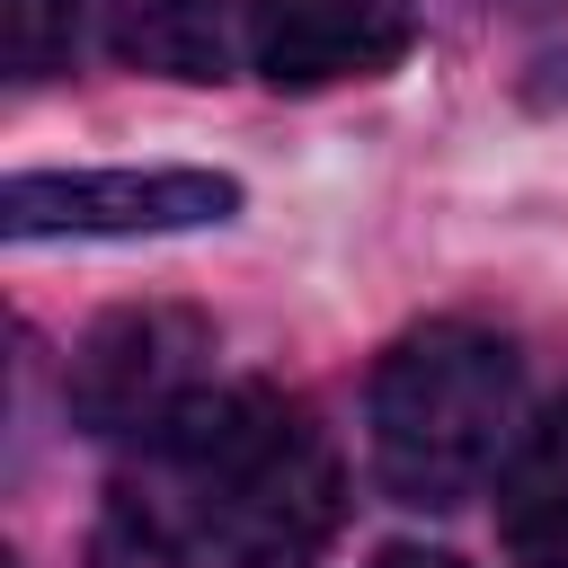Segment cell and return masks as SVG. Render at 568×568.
Wrapping results in <instances>:
<instances>
[{"mask_svg":"<svg viewBox=\"0 0 568 568\" xmlns=\"http://www.w3.org/2000/svg\"><path fill=\"white\" fill-rule=\"evenodd\" d=\"M524 444V364L470 320L408 328L373 373V479L399 506H462Z\"/></svg>","mask_w":568,"mask_h":568,"instance_id":"6da1fadb","label":"cell"},{"mask_svg":"<svg viewBox=\"0 0 568 568\" xmlns=\"http://www.w3.org/2000/svg\"><path fill=\"white\" fill-rule=\"evenodd\" d=\"M204 390H213V328L195 311H178V302L106 311L71 355V417L89 435L160 444Z\"/></svg>","mask_w":568,"mask_h":568,"instance_id":"7a4b0ae2","label":"cell"},{"mask_svg":"<svg viewBox=\"0 0 568 568\" xmlns=\"http://www.w3.org/2000/svg\"><path fill=\"white\" fill-rule=\"evenodd\" d=\"M240 213V178L222 169H36L9 178V240H160Z\"/></svg>","mask_w":568,"mask_h":568,"instance_id":"3957f363","label":"cell"},{"mask_svg":"<svg viewBox=\"0 0 568 568\" xmlns=\"http://www.w3.org/2000/svg\"><path fill=\"white\" fill-rule=\"evenodd\" d=\"M417 0H248V44L275 89L373 80L408 53Z\"/></svg>","mask_w":568,"mask_h":568,"instance_id":"277c9868","label":"cell"},{"mask_svg":"<svg viewBox=\"0 0 568 568\" xmlns=\"http://www.w3.org/2000/svg\"><path fill=\"white\" fill-rule=\"evenodd\" d=\"M497 541L515 568H568V399L524 426L497 470Z\"/></svg>","mask_w":568,"mask_h":568,"instance_id":"5b68a950","label":"cell"},{"mask_svg":"<svg viewBox=\"0 0 568 568\" xmlns=\"http://www.w3.org/2000/svg\"><path fill=\"white\" fill-rule=\"evenodd\" d=\"M115 53L169 80L231 71V9L222 0H115Z\"/></svg>","mask_w":568,"mask_h":568,"instance_id":"8992f818","label":"cell"},{"mask_svg":"<svg viewBox=\"0 0 568 568\" xmlns=\"http://www.w3.org/2000/svg\"><path fill=\"white\" fill-rule=\"evenodd\" d=\"M80 44V0H0V53L18 80H53Z\"/></svg>","mask_w":568,"mask_h":568,"instance_id":"52a82bcc","label":"cell"},{"mask_svg":"<svg viewBox=\"0 0 568 568\" xmlns=\"http://www.w3.org/2000/svg\"><path fill=\"white\" fill-rule=\"evenodd\" d=\"M373 568H462V559H453V550H382Z\"/></svg>","mask_w":568,"mask_h":568,"instance_id":"ba28073f","label":"cell"}]
</instances>
